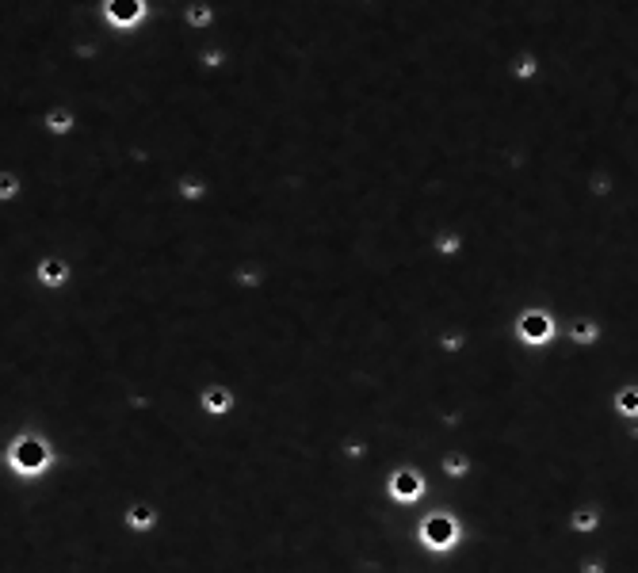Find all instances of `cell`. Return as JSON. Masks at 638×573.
I'll use <instances>...</instances> for the list:
<instances>
[{
  "mask_svg": "<svg viewBox=\"0 0 638 573\" xmlns=\"http://www.w3.org/2000/svg\"><path fill=\"white\" fill-rule=\"evenodd\" d=\"M130 524H134V528H146V524H153V512H149L146 504H138V509H130Z\"/></svg>",
  "mask_w": 638,
  "mask_h": 573,
  "instance_id": "8",
  "label": "cell"
},
{
  "mask_svg": "<svg viewBox=\"0 0 638 573\" xmlns=\"http://www.w3.org/2000/svg\"><path fill=\"white\" fill-rule=\"evenodd\" d=\"M516 329H520V341L543 344V341H550V333H555V321H550V314H543V309H531V314L520 317Z\"/></svg>",
  "mask_w": 638,
  "mask_h": 573,
  "instance_id": "3",
  "label": "cell"
},
{
  "mask_svg": "<svg viewBox=\"0 0 638 573\" xmlns=\"http://www.w3.org/2000/svg\"><path fill=\"white\" fill-rule=\"evenodd\" d=\"M615 409L623 413V417H638V386H627L615 394Z\"/></svg>",
  "mask_w": 638,
  "mask_h": 573,
  "instance_id": "7",
  "label": "cell"
},
{
  "mask_svg": "<svg viewBox=\"0 0 638 573\" xmlns=\"http://www.w3.org/2000/svg\"><path fill=\"white\" fill-rule=\"evenodd\" d=\"M420 543L428 550H451L459 543V524L447 512H432L420 520Z\"/></svg>",
  "mask_w": 638,
  "mask_h": 573,
  "instance_id": "1",
  "label": "cell"
},
{
  "mask_svg": "<svg viewBox=\"0 0 638 573\" xmlns=\"http://www.w3.org/2000/svg\"><path fill=\"white\" fill-rule=\"evenodd\" d=\"M12 466L20 474L42 471V466H46V444H42V439H20L16 451H12Z\"/></svg>",
  "mask_w": 638,
  "mask_h": 573,
  "instance_id": "2",
  "label": "cell"
},
{
  "mask_svg": "<svg viewBox=\"0 0 638 573\" xmlns=\"http://www.w3.org/2000/svg\"><path fill=\"white\" fill-rule=\"evenodd\" d=\"M230 406H233L230 390H222V386L203 390V409H206V413H230Z\"/></svg>",
  "mask_w": 638,
  "mask_h": 573,
  "instance_id": "6",
  "label": "cell"
},
{
  "mask_svg": "<svg viewBox=\"0 0 638 573\" xmlns=\"http://www.w3.org/2000/svg\"><path fill=\"white\" fill-rule=\"evenodd\" d=\"M107 12L115 23H134L138 16H142V4H138V0H111Z\"/></svg>",
  "mask_w": 638,
  "mask_h": 573,
  "instance_id": "5",
  "label": "cell"
},
{
  "mask_svg": "<svg viewBox=\"0 0 638 573\" xmlns=\"http://www.w3.org/2000/svg\"><path fill=\"white\" fill-rule=\"evenodd\" d=\"M42 276H46V279H61V276H65V268H58V264H46V268H42Z\"/></svg>",
  "mask_w": 638,
  "mask_h": 573,
  "instance_id": "12",
  "label": "cell"
},
{
  "mask_svg": "<svg viewBox=\"0 0 638 573\" xmlns=\"http://www.w3.org/2000/svg\"><path fill=\"white\" fill-rule=\"evenodd\" d=\"M444 471H447V474H451V478H459V474H466V459H459V455H451V459H447V463H444Z\"/></svg>",
  "mask_w": 638,
  "mask_h": 573,
  "instance_id": "9",
  "label": "cell"
},
{
  "mask_svg": "<svg viewBox=\"0 0 638 573\" xmlns=\"http://www.w3.org/2000/svg\"><path fill=\"white\" fill-rule=\"evenodd\" d=\"M420 490H425V482H420L417 471H398L390 478V497H394V501H401V504H413L420 497Z\"/></svg>",
  "mask_w": 638,
  "mask_h": 573,
  "instance_id": "4",
  "label": "cell"
},
{
  "mask_svg": "<svg viewBox=\"0 0 638 573\" xmlns=\"http://www.w3.org/2000/svg\"><path fill=\"white\" fill-rule=\"evenodd\" d=\"M574 528H585V531L596 528V512H577L574 516Z\"/></svg>",
  "mask_w": 638,
  "mask_h": 573,
  "instance_id": "10",
  "label": "cell"
},
{
  "mask_svg": "<svg viewBox=\"0 0 638 573\" xmlns=\"http://www.w3.org/2000/svg\"><path fill=\"white\" fill-rule=\"evenodd\" d=\"M574 336H577V341H593V336H596V329H593V325H577V329H574Z\"/></svg>",
  "mask_w": 638,
  "mask_h": 573,
  "instance_id": "11",
  "label": "cell"
}]
</instances>
